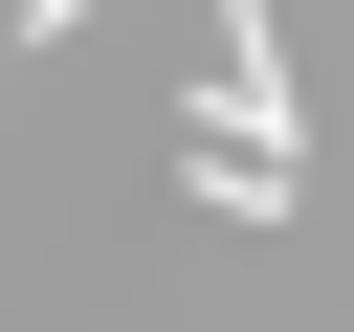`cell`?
Returning a JSON list of instances; mask_svg holds the SVG:
<instances>
[{
    "mask_svg": "<svg viewBox=\"0 0 354 332\" xmlns=\"http://www.w3.org/2000/svg\"><path fill=\"white\" fill-rule=\"evenodd\" d=\"M0 44H22V0H0Z\"/></svg>",
    "mask_w": 354,
    "mask_h": 332,
    "instance_id": "1",
    "label": "cell"
}]
</instances>
